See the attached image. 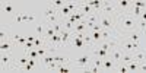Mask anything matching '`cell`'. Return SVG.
<instances>
[{
  "label": "cell",
  "instance_id": "cell-22",
  "mask_svg": "<svg viewBox=\"0 0 146 73\" xmlns=\"http://www.w3.org/2000/svg\"><path fill=\"white\" fill-rule=\"evenodd\" d=\"M102 29H104V28L100 25V23H95V25H94V28H92L91 31H95V32H101Z\"/></svg>",
  "mask_w": 146,
  "mask_h": 73
},
{
  "label": "cell",
  "instance_id": "cell-2",
  "mask_svg": "<svg viewBox=\"0 0 146 73\" xmlns=\"http://www.w3.org/2000/svg\"><path fill=\"white\" fill-rule=\"evenodd\" d=\"M42 16H44L45 22H47L45 25H54V23L60 22V21H58V19H60L58 10H57L51 3L45 6V9H44V12H42Z\"/></svg>",
  "mask_w": 146,
  "mask_h": 73
},
{
  "label": "cell",
  "instance_id": "cell-9",
  "mask_svg": "<svg viewBox=\"0 0 146 73\" xmlns=\"http://www.w3.org/2000/svg\"><path fill=\"white\" fill-rule=\"evenodd\" d=\"M72 42H73V45H75L76 48H85V47H86L83 38H76V36H72Z\"/></svg>",
  "mask_w": 146,
  "mask_h": 73
},
{
  "label": "cell",
  "instance_id": "cell-6",
  "mask_svg": "<svg viewBox=\"0 0 146 73\" xmlns=\"http://www.w3.org/2000/svg\"><path fill=\"white\" fill-rule=\"evenodd\" d=\"M123 53H124L123 48H121L120 44H118L117 47H114L113 50L110 51V57H111L115 63H121V56H123Z\"/></svg>",
  "mask_w": 146,
  "mask_h": 73
},
{
  "label": "cell",
  "instance_id": "cell-21",
  "mask_svg": "<svg viewBox=\"0 0 146 73\" xmlns=\"http://www.w3.org/2000/svg\"><path fill=\"white\" fill-rule=\"evenodd\" d=\"M117 69H118V72H121V73H127V72H129V67H127V64H120Z\"/></svg>",
  "mask_w": 146,
  "mask_h": 73
},
{
  "label": "cell",
  "instance_id": "cell-16",
  "mask_svg": "<svg viewBox=\"0 0 146 73\" xmlns=\"http://www.w3.org/2000/svg\"><path fill=\"white\" fill-rule=\"evenodd\" d=\"M89 34H91V36H92V40H94L95 45H96V44H98V42L101 41V32H95V31H91Z\"/></svg>",
  "mask_w": 146,
  "mask_h": 73
},
{
  "label": "cell",
  "instance_id": "cell-17",
  "mask_svg": "<svg viewBox=\"0 0 146 73\" xmlns=\"http://www.w3.org/2000/svg\"><path fill=\"white\" fill-rule=\"evenodd\" d=\"M3 10H5V13H7V15H13L15 13V9H13V6H12L10 3L3 5Z\"/></svg>",
  "mask_w": 146,
  "mask_h": 73
},
{
  "label": "cell",
  "instance_id": "cell-27",
  "mask_svg": "<svg viewBox=\"0 0 146 73\" xmlns=\"http://www.w3.org/2000/svg\"><path fill=\"white\" fill-rule=\"evenodd\" d=\"M32 67H34V66H31V64L28 63L25 67H23V70H25V72H31V70H32Z\"/></svg>",
  "mask_w": 146,
  "mask_h": 73
},
{
  "label": "cell",
  "instance_id": "cell-30",
  "mask_svg": "<svg viewBox=\"0 0 146 73\" xmlns=\"http://www.w3.org/2000/svg\"><path fill=\"white\" fill-rule=\"evenodd\" d=\"M28 21H29V22L35 21V16H34V15H28Z\"/></svg>",
  "mask_w": 146,
  "mask_h": 73
},
{
  "label": "cell",
  "instance_id": "cell-26",
  "mask_svg": "<svg viewBox=\"0 0 146 73\" xmlns=\"http://www.w3.org/2000/svg\"><path fill=\"white\" fill-rule=\"evenodd\" d=\"M15 21H16L18 23L23 22V21H22V13H15Z\"/></svg>",
  "mask_w": 146,
  "mask_h": 73
},
{
  "label": "cell",
  "instance_id": "cell-8",
  "mask_svg": "<svg viewBox=\"0 0 146 73\" xmlns=\"http://www.w3.org/2000/svg\"><path fill=\"white\" fill-rule=\"evenodd\" d=\"M102 69L104 70H114L115 69V62L111 57H105L102 62Z\"/></svg>",
  "mask_w": 146,
  "mask_h": 73
},
{
  "label": "cell",
  "instance_id": "cell-3",
  "mask_svg": "<svg viewBox=\"0 0 146 73\" xmlns=\"http://www.w3.org/2000/svg\"><path fill=\"white\" fill-rule=\"evenodd\" d=\"M117 15H105V13H101L100 15V19H98V23L104 29L115 31V19H117Z\"/></svg>",
  "mask_w": 146,
  "mask_h": 73
},
{
  "label": "cell",
  "instance_id": "cell-19",
  "mask_svg": "<svg viewBox=\"0 0 146 73\" xmlns=\"http://www.w3.org/2000/svg\"><path fill=\"white\" fill-rule=\"evenodd\" d=\"M36 51H38V56H40L41 58L48 54V50H47V48H42V47H38V48H36Z\"/></svg>",
  "mask_w": 146,
  "mask_h": 73
},
{
  "label": "cell",
  "instance_id": "cell-1",
  "mask_svg": "<svg viewBox=\"0 0 146 73\" xmlns=\"http://www.w3.org/2000/svg\"><path fill=\"white\" fill-rule=\"evenodd\" d=\"M137 25H139V18H136L129 9L117 15L115 31H117L118 35H127V34H130L131 31L137 29Z\"/></svg>",
  "mask_w": 146,
  "mask_h": 73
},
{
  "label": "cell",
  "instance_id": "cell-20",
  "mask_svg": "<svg viewBox=\"0 0 146 73\" xmlns=\"http://www.w3.org/2000/svg\"><path fill=\"white\" fill-rule=\"evenodd\" d=\"M27 56H29L31 58H38V57H40V56H38V51H36V48H34V50L28 51V53H27Z\"/></svg>",
  "mask_w": 146,
  "mask_h": 73
},
{
  "label": "cell",
  "instance_id": "cell-28",
  "mask_svg": "<svg viewBox=\"0 0 146 73\" xmlns=\"http://www.w3.org/2000/svg\"><path fill=\"white\" fill-rule=\"evenodd\" d=\"M35 60H36V58H31V57H29V62H28V63H29L31 66H35V64H36V62H35Z\"/></svg>",
  "mask_w": 146,
  "mask_h": 73
},
{
  "label": "cell",
  "instance_id": "cell-13",
  "mask_svg": "<svg viewBox=\"0 0 146 73\" xmlns=\"http://www.w3.org/2000/svg\"><path fill=\"white\" fill-rule=\"evenodd\" d=\"M127 67H129V72H139V62L133 60V62L127 63Z\"/></svg>",
  "mask_w": 146,
  "mask_h": 73
},
{
  "label": "cell",
  "instance_id": "cell-14",
  "mask_svg": "<svg viewBox=\"0 0 146 73\" xmlns=\"http://www.w3.org/2000/svg\"><path fill=\"white\" fill-rule=\"evenodd\" d=\"M133 60H135V58H133V54L131 53H123V56H121V62H123V63H130V62H133Z\"/></svg>",
  "mask_w": 146,
  "mask_h": 73
},
{
  "label": "cell",
  "instance_id": "cell-10",
  "mask_svg": "<svg viewBox=\"0 0 146 73\" xmlns=\"http://www.w3.org/2000/svg\"><path fill=\"white\" fill-rule=\"evenodd\" d=\"M130 6H131V2H129V0H118V2H117V7L121 9L123 12L127 10Z\"/></svg>",
  "mask_w": 146,
  "mask_h": 73
},
{
  "label": "cell",
  "instance_id": "cell-24",
  "mask_svg": "<svg viewBox=\"0 0 146 73\" xmlns=\"http://www.w3.org/2000/svg\"><path fill=\"white\" fill-rule=\"evenodd\" d=\"M7 36H9V34H7V31L5 32L3 29L0 31V38H2V41H5V40H7Z\"/></svg>",
  "mask_w": 146,
  "mask_h": 73
},
{
  "label": "cell",
  "instance_id": "cell-18",
  "mask_svg": "<svg viewBox=\"0 0 146 73\" xmlns=\"http://www.w3.org/2000/svg\"><path fill=\"white\" fill-rule=\"evenodd\" d=\"M53 28H54L56 34H62V31L64 29V28H63V23H62V22H57V23H54V25H53Z\"/></svg>",
  "mask_w": 146,
  "mask_h": 73
},
{
  "label": "cell",
  "instance_id": "cell-23",
  "mask_svg": "<svg viewBox=\"0 0 146 73\" xmlns=\"http://www.w3.org/2000/svg\"><path fill=\"white\" fill-rule=\"evenodd\" d=\"M139 72H146V60L139 63Z\"/></svg>",
  "mask_w": 146,
  "mask_h": 73
},
{
  "label": "cell",
  "instance_id": "cell-25",
  "mask_svg": "<svg viewBox=\"0 0 146 73\" xmlns=\"http://www.w3.org/2000/svg\"><path fill=\"white\" fill-rule=\"evenodd\" d=\"M27 41H28V38H27V36H21V38L18 40V42H19V44H21L22 47H23V45L27 44ZM18 42H16V44H18Z\"/></svg>",
  "mask_w": 146,
  "mask_h": 73
},
{
  "label": "cell",
  "instance_id": "cell-12",
  "mask_svg": "<svg viewBox=\"0 0 146 73\" xmlns=\"http://www.w3.org/2000/svg\"><path fill=\"white\" fill-rule=\"evenodd\" d=\"M0 50H2V53H10V50H12V44H10L7 40H6V41H2Z\"/></svg>",
  "mask_w": 146,
  "mask_h": 73
},
{
  "label": "cell",
  "instance_id": "cell-29",
  "mask_svg": "<svg viewBox=\"0 0 146 73\" xmlns=\"http://www.w3.org/2000/svg\"><path fill=\"white\" fill-rule=\"evenodd\" d=\"M27 38H28V41H31V42H34V41H35V38H36V36H34V35H28V36H27Z\"/></svg>",
  "mask_w": 146,
  "mask_h": 73
},
{
  "label": "cell",
  "instance_id": "cell-31",
  "mask_svg": "<svg viewBox=\"0 0 146 73\" xmlns=\"http://www.w3.org/2000/svg\"><path fill=\"white\" fill-rule=\"evenodd\" d=\"M145 35H146V32H145Z\"/></svg>",
  "mask_w": 146,
  "mask_h": 73
},
{
  "label": "cell",
  "instance_id": "cell-11",
  "mask_svg": "<svg viewBox=\"0 0 146 73\" xmlns=\"http://www.w3.org/2000/svg\"><path fill=\"white\" fill-rule=\"evenodd\" d=\"M35 32H36V36H44V38H45V23H40V25H36Z\"/></svg>",
  "mask_w": 146,
  "mask_h": 73
},
{
  "label": "cell",
  "instance_id": "cell-7",
  "mask_svg": "<svg viewBox=\"0 0 146 73\" xmlns=\"http://www.w3.org/2000/svg\"><path fill=\"white\" fill-rule=\"evenodd\" d=\"M142 36H143V32L139 31V29H135V31H131L130 34H127L126 38H127L129 41H131V42H140Z\"/></svg>",
  "mask_w": 146,
  "mask_h": 73
},
{
  "label": "cell",
  "instance_id": "cell-4",
  "mask_svg": "<svg viewBox=\"0 0 146 73\" xmlns=\"http://www.w3.org/2000/svg\"><path fill=\"white\" fill-rule=\"evenodd\" d=\"M91 58H92V56H91L89 53L83 54V56L78 57L75 62H73V67L79 69V70H88V69H89V64H91V62H92Z\"/></svg>",
  "mask_w": 146,
  "mask_h": 73
},
{
  "label": "cell",
  "instance_id": "cell-15",
  "mask_svg": "<svg viewBox=\"0 0 146 73\" xmlns=\"http://www.w3.org/2000/svg\"><path fill=\"white\" fill-rule=\"evenodd\" d=\"M56 34L53 25H45V38H51V36Z\"/></svg>",
  "mask_w": 146,
  "mask_h": 73
},
{
  "label": "cell",
  "instance_id": "cell-5",
  "mask_svg": "<svg viewBox=\"0 0 146 73\" xmlns=\"http://www.w3.org/2000/svg\"><path fill=\"white\" fill-rule=\"evenodd\" d=\"M101 12L105 15H117V3H113L110 0H104Z\"/></svg>",
  "mask_w": 146,
  "mask_h": 73
}]
</instances>
